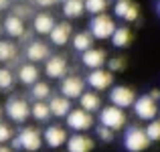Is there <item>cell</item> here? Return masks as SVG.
<instances>
[{"instance_id": "6da1fadb", "label": "cell", "mask_w": 160, "mask_h": 152, "mask_svg": "<svg viewBox=\"0 0 160 152\" xmlns=\"http://www.w3.org/2000/svg\"><path fill=\"white\" fill-rule=\"evenodd\" d=\"M10 146L14 150H24V152H39L43 146V134L32 126H24L18 134L10 140Z\"/></svg>"}, {"instance_id": "7a4b0ae2", "label": "cell", "mask_w": 160, "mask_h": 152, "mask_svg": "<svg viewBox=\"0 0 160 152\" xmlns=\"http://www.w3.org/2000/svg\"><path fill=\"white\" fill-rule=\"evenodd\" d=\"M4 114L10 118L14 124H24L31 118V104L20 95H12L4 104Z\"/></svg>"}, {"instance_id": "3957f363", "label": "cell", "mask_w": 160, "mask_h": 152, "mask_svg": "<svg viewBox=\"0 0 160 152\" xmlns=\"http://www.w3.org/2000/svg\"><path fill=\"white\" fill-rule=\"evenodd\" d=\"M124 146L128 152H144L150 146V138L146 130L140 126H130L124 134Z\"/></svg>"}, {"instance_id": "277c9868", "label": "cell", "mask_w": 160, "mask_h": 152, "mask_svg": "<svg viewBox=\"0 0 160 152\" xmlns=\"http://www.w3.org/2000/svg\"><path fill=\"white\" fill-rule=\"evenodd\" d=\"M126 122H128L126 112L122 108H118V105H106V108L99 109V124L113 130V132L122 130L126 126Z\"/></svg>"}, {"instance_id": "5b68a950", "label": "cell", "mask_w": 160, "mask_h": 152, "mask_svg": "<svg viewBox=\"0 0 160 152\" xmlns=\"http://www.w3.org/2000/svg\"><path fill=\"white\" fill-rule=\"evenodd\" d=\"M113 31H116V23L109 14H95L89 23V33L93 39H99V41H106V39H112Z\"/></svg>"}, {"instance_id": "8992f818", "label": "cell", "mask_w": 160, "mask_h": 152, "mask_svg": "<svg viewBox=\"0 0 160 152\" xmlns=\"http://www.w3.org/2000/svg\"><path fill=\"white\" fill-rule=\"evenodd\" d=\"M67 128L69 130H73V132H87V130H91L93 128V114H89V112H85V109H81V108H75V109H71L69 114H67Z\"/></svg>"}, {"instance_id": "52a82bcc", "label": "cell", "mask_w": 160, "mask_h": 152, "mask_svg": "<svg viewBox=\"0 0 160 152\" xmlns=\"http://www.w3.org/2000/svg\"><path fill=\"white\" fill-rule=\"evenodd\" d=\"M132 108H134V114H136L138 120H144V122L154 120L156 114H158V104H156V99H152L150 95H140V98H136Z\"/></svg>"}, {"instance_id": "ba28073f", "label": "cell", "mask_w": 160, "mask_h": 152, "mask_svg": "<svg viewBox=\"0 0 160 152\" xmlns=\"http://www.w3.org/2000/svg\"><path fill=\"white\" fill-rule=\"evenodd\" d=\"M109 101H112V105H118L122 109L132 108L136 101V91L128 85H116L109 89Z\"/></svg>"}, {"instance_id": "9c48e42d", "label": "cell", "mask_w": 160, "mask_h": 152, "mask_svg": "<svg viewBox=\"0 0 160 152\" xmlns=\"http://www.w3.org/2000/svg\"><path fill=\"white\" fill-rule=\"evenodd\" d=\"M85 83L91 87L93 91H106L108 87H112L113 83V73L109 69H91L89 75H87Z\"/></svg>"}, {"instance_id": "30bf717a", "label": "cell", "mask_w": 160, "mask_h": 152, "mask_svg": "<svg viewBox=\"0 0 160 152\" xmlns=\"http://www.w3.org/2000/svg\"><path fill=\"white\" fill-rule=\"evenodd\" d=\"M61 95H65L67 99H79V95L85 91V81L79 75H65L61 79Z\"/></svg>"}, {"instance_id": "8fae6325", "label": "cell", "mask_w": 160, "mask_h": 152, "mask_svg": "<svg viewBox=\"0 0 160 152\" xmlns=\"http://www.w3.org/2000/svg\"><path fill=\"white\" fill-rule=\"evenodd\" d=\"M67 59L63 55H51V57L45 61V75L49 79H63L67 75Z\"/></svg>"}, {"instance_id": "7c38bea8", "label": "cell", "mask_w": 160, "mask_h": 152, "mask_svg": "<svg viewBox=\"0 0 160 152\" xmlns=\"http://www.w3.org/2000/svg\"><path fill=\"white\" fill-rule=\"evenodd\" d=\"M113 14L126 23H136L140 16V8L134 0H116L113 4Z\"/></svg>"}, {"instance_id": "4fadbf2b", "label": "cell", "mask_w": 160, "mask_h": 152, "mask_svg": "<svg viewBox=\"0 0 160 152\" xmlns=\"http://www.w3.org/2000/svg\"><path fill=\"white\" fill-rule=\"evenodd\" d=\"M67 138H69L67 136V130L63 128V126H59V124L47 126L45 132H43V142L47 146H51V148H61V146H65Z\"/></svg>"}, {"instance_id": "5bb4252c", "label": "cell", "mask_w": 160, "mask_h": 152, "mask_svg": "<svg viewBox=\"0 0 160 152\" xmlns=\"http://www.w3.org/2000/svg\"><path fill=\"white\" fill-rule=\"evenodd\" d=\"M24 57L28 59V63H41V61H47L51 57V49H49L47 43L43 41H31V43L24 47Z\"/></svg>"}, {"instance_id": "9a60e30c", "label": "cell", "mask_w": 160, "mask_h": 152, "mask_svg": "<svg viewBox=\"0 0 160 152\" xmlns=\"http://www.w3.org/2000/svg\"><path fill=\"white\" fill-rule=\"evenodd\" d=\"M81 63L87 67V69H102L103 65L108 63V53L103 49H87L81 53Z\"/></svg>"}, {"instance_id": "2e32d148", "label": "cell", "mask_w": 160, "mask_h": 152, "mask_svg": "<svg viewBox=\"0 0 160 152\" xmlns=\"http://www.w3.org/2000/svg\"><path fill=\"white\" fill-rule=\"evenodd\" d=\"M93 146L95 142L85 132H75L73 136L67 138V152H91Z\"/></svg>"}, {"instance_id": "e0dca14e", "label": "cell", "mask_w": 160, "mask_h": 152, "mask_svg": "<svg viewBox=\"0 0 160 152\" xmlns=\"http://www.w3.org/2000/svg\"><path fill=\"white\" fill-rule=\"evenodd\" d=\"M71 37H73V28H71V24L67 23V20H63V23H55L53 31L49 33V39H51V43L55 47H63V45H67L71 41Z\"/></svg>"}, {"instance_id": "ac0fdd59", "label": "cell", "mask_w": 160, "mask_h": 152, "mask_svg": "<svg viewBox=\"0 0 160 152\" xmlns=\"http://www.w3.org/2000/svg\"><path fill=\"white\" fill-rule=\"evenodd\" d=\"M2 28H4V33H6L10 39H20V37L24 35V31H27L24 20L18 18L16 14H12V12L2 20Z\"/></svg>"}, {"instance_id": "d6986e66", "label": "cell", "mask_w": 160, "mask_h": 152, "mask_svg": "<svg viewBox=\"0 0 160 152\" xmlns=\"http://www.w3.org/2000/svg\"><path fill=\"white\" fill-rule=\"evenodd\" d=\"M55 16L51 14V12H39V14L32 16V31L37 33V35H49V33L53 31L55 27Z\"/></svg>"}, {"instance_id": "ffe728a7", "label": "cell", "mask_w": 160, "mask_h": 152, "mask_svg": "<svg viewBox=\"0 0 160 152\" xmlns=\"http://www.w3.org/2000/svg\"><path fill=\"white\" fill-rule=\"evenodd\" d=\"M39 67L35 65V63H22V65L16 69V79H18L22 85H32V83L39 81Z\"/></svg>"}, {"instance_id": "44dd1931", "label": "cell", "mask_w": 160, "mask_h": 152, "mask_svg": "<svg viewBox=\"0 0 160 152\" xmlns=\"http://www.w3.org/2000/svg\"><path fill=\"white\" fill-rule=\"evenodd\" d=\"M49 109H51V116L55 118H65L71 112V99H67L65 95H51L49 98Z\"/></svg>"}, {"instance_id": "7402d4cb", "label": "cell", "mask_w": 160, "mask_h": 152, "mask_svg": "<svg viewBox=\"0 0 160 152\" xmlns=\"http://www.w3.org/2000/svg\"><path fill=\"white\" fill-rule=\"evenodd\" d=\"M79 108L89 112V114L99 112L102 109V98H99V94L98 91H83L79 95Z\"/></svg>"}, {"instance_id": "603a6c76", "label": "cell", "mask_w": 160, "mask_h": 152, "mask_svg": "<svg viewBox=\"0 0 160 152\" xmlns=\"http://www.w3.org/2000/svg\"><path fill=\"white\" fill-rule=\"evenodd\" d=\"M93 37H91V33L89 31H79V33H75L73 37H71V43H73V49L75 51H79V53H83V51H87V49H91L93 47Z\"/></svg>"}, {"instance_id": "cb8c5ba5", "label": "cell", "mask_w": 160, "mask_h": 152, "mask_svg": "<svg viewBox=\"0 0 160 152\" xmlns=\"http://www.w3.org/2000/svg\"><path fill=\"white\" fill-rule=\"evenodd\" d=\"M18 57V47L14 45V41L0 39V63H12Z\"/></svg>"}, {"instance_id": "d4e9b609", "label": "cell", "mask_w": 160, "mask_h": 152, "mask_svg": "<svg viewBox=\"0 0 160 152\" xmlns=\"http://www.w3.org/2000/svg\"><path fill=\"white\" fill-rule=\"evenodd\" d=\"M130 43H132V31H130L128 27H116V31H113V35H112L113 47L124 49V47H128Z\"/></svg>"}, {"instance_id": "484cf974", "label": "cell", "mask_w": 160, "mask_h": 152, "mask_svg": "<svg viewBox=\"0 0 160 152\" xmlns=\"http://www.w3.org/2000/svg\"><path fill=\"white\" fill-rule=\"evenodd\" d=\"M83 12H85L83 0H67V2H63V14L67 18H79Z\"/></svg>"}, {"instance_id": "4316f807", "label": "cell", "mask_w": 160, "mask_h": 152, "mask_svg": "<svg viewBox=\"0 0 160 152\" xmlns=\"http://www.w3.org/2000/svg\"><path fill=\"white\" fill-rule=\"evenodd\" d=\"M31 98L35 101H47L51 98V85L47 81H37L31 85Z\"/></svg>"}, {"instance_id": "83f0119b", "label": "cell", "mask_w": 160, "mask_h": 152, "mask_svg": "<svg viewBox=\"0 0 160 152\" xmlns=\"http://www.w3.org/2000/svg\"><path fill=\"white\" fill-rule=\"evenodd\" d=\"M31 118H35L37 122H47L51 118V109H49L47 101H32L31 105Z\"/></svg>"}, {"instance_id": "f1b7e54d", "label": "cell", "mask_w": 160, "mask_h": 152, "mask_svg": "<svg viewBox=\"0 0 160 152\" xmlns=\"http://www.w3.org/2000/svg\"><path fill=\"white\" fill-rule=\"evenodd\" d=\"M14 73H12L8 67H0V91H10L14 87Z\"/></svg>"}, {"instance_id": "f546056e", "label": "cell", "mask_w": 160, "mask_h": 152, "mask_svg": "<svg viewBox=\"0 0 160 152\" xmlns=\"http://www.w3.org/2000/svg\"><path fill=\"white\" fill-rule=\"evenodd\" d=\"M83 4H85V12H89V14H93V16L103 14L109 6L108 0H83Z\"/></svg>"}, {"instance_id": "4dcf8cb0", "label": "cell", "mask_w": 160, "mask_h": 152, "mask_svg": "<svg viewBox=\"0 0 160 152\" xmlns=\"http://www.w3.org/2000/svg\"><path fill=\"white\" fill-rule=\"evenodd\" d=\"M146 134H148L150 142H160V118H154V120L148 122V126H146Z\"/></svg>"}, {"instance_id": "1f68e13d", "label": "cell", "mask_w": 160, "mask_h": 152, "mask_svg": "<svg viewBox=\"0 0 160 152\" xmlns=\"http://www.w3.org/2000/svg\"><path fill=\"white\" fill-rule=\"evenodd\" d=\"M12 138H14V130H12V126L0 120V144H6V142L12 140Z\"/></svg>"}, {"instance_id": "d6a6232c", "label": "cell", "mask_w": 160, "mask_h": 152, "mask_svg": "<svg viewBox=\"0 0 160 152\" xmlns=\"http://www.w3.org/2000/svg\"><path fill=\"white\" fill-rule=\"evenodd\" d=\"M10 8H12V14H16L22 20H27L28 16H35L32 14V8L28 6V4H14V6H10Z\"/></svg>"}, {"instance_id": "836d02e7", "label": "cell", "mask_w": 160, "mask_h": 152, "mask_svg": "<svg viewBox=\"0 0 160 152\" xmlns=\"http://www.w3.org/2000/svg\"><path fill=\"white\" fill-rule=\"evenodd\" d=\"M108 69L112 71V73H116V71H124L126 69V59L124 57H112V59H108Z\"/></svg>"}, {"instance_id": "e575fe53", "label": "cell", "mask_w": 160, "mask_h": 152, "mask_svg": "<svg viewBox=\"0 0 160 152\" xmlns=\"http://www.w3.org/2000/svg\"><path fill=\"white\" fill-rule=\"evenodd\" d=\"M95 132H98V138L102 142H112L113 136H116V132H113V130H109V128H106V126H102V124L98 126V130H95Z\"/></svg>"}, {"instance_id": "d590c367", "label": "cell", "mask_w": 160, "mask_h": 152, "mask_svg": "<svg viewBox=\"0 0 160 152\" xmlns=\"http://www.w3.org/2000/svg\"><path fill=\"white\" fill-rule=\"evenodd\" d=\"M59 0H32V4H37L39 8H53Z\"/></svg>"}, {"instance_id": "8d00e7d4", "label": "cell", "mask_w": 160, "mask_h": 152, "mask_svg": "<svg viewBox=\"0 0 160 152\" xmlns=\"http://www.w3.org/2000/svg\"><path fill=\"white\" fill-rule=\"evenodd\" d=\"M12 6V0H0V10H8Z\"/></svg>"}, {"instance_id": "74e56055", "label": "cell", "mask_w": 160, "mask_h": 152, "mask_svg": "<svg viewBox=\"0 0 160 152\" xmlns=\"http://www.w3.org/2000/svg\"><path fill=\"white\" fill-rule=\"evenodd\" d=\"M148 95H150L152 99H156V101H158V99H160V89H152V91H150Z\"/></svg>"}, {"instance_id": "f35d334b", "label": "cell", "mask_w": 160, "mask_h": 152, "mask_svg": "<svg viewBox=\"0 0 160 152\" xmlns=\"http://www.w3.org/2000/svg\"><path fill=\"white\" fill-rule=\"evenodd\" d=\"M0 152H14L12 146H6V144H0Z\"/></svg>"}, {"instance_id": "ab89813d", "label": "cell", "mask_w": 160, "mask_h": 152, "mask_svg": "<svg viewBox=\"0 0 160 152\" xmlns=\"http://www.w3.org/2000/svg\"><path fill=\"white\" fill-rule=\"evenodd\" d=\"M2 33H4V28H2V20H0V37H2Z\"/></svg>"}, {"instance_id": "60d3db41", "label": "cell", "mask_w": 160, "mask_h": 152, "mask_svg": "<svg viewBox=\"0 0 160 152\" xmlns=\"http://www.w3.org/2000/svg\"><path fill=\"white\" fill-rule=\"evenodd\" d=\"M0 120H2V108H0Z\"/></svg>"}, {"instance_id": "b9f144b4", "label": "cell", "mask_w": 160, "mask_h": 152, "mask_svg": "<svg viewBox=\"0 0 160 152\" xmlns=\"http://www.w3.org/2000/svg\"><path fill=\"white\" fill-rule=\"evenodd\" d=\"M158 12H160V2H158Z\"/></svg>"}, {"instance_id": "7bdbcfd3", "label": "cell", "mask_w": 160, "mask_h": 152, "mask_svg": "<svg viewBox=\"0 0 160 152\" xmlns=\"http://www.w3.org/2000/svg\"><path fill=\"white\" fill-rule=\"evenodd\" d=\"M59 2H67V0H59Z\"/></svg>"}, {"instance_id": "ee69618b", "label": "cell", "mask_w": 160, "mask_h": 152, "mask_svg": "<svg viewBox=\"0 0 160 152\" xmlns=\"http://www.w3.org/2000/svg\"><path fill=\"white\" fill-rule=\"evenodd\" d=\"M158 112H160V105H158Z\"/></svg>"}]
</instances>
